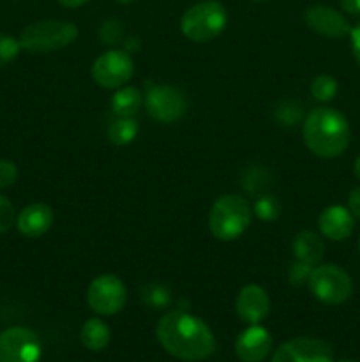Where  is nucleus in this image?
Listing matches in <instances>:
<instances>
[{
    "label": "nucleus",
    "instance_id": "10",
    "mask_svg": "<svg viewBox=\"0 0 360 362\" xmlns=\"http://www.w3.org/2000/svg\"><path fill=\"white\" fill-rule=\"evenodd\" d=\"M41 339L27 327H9L0 332V362H39Z\"/></svg>",
    "mask_w": 360,
    "mask_h": 362
},
{
    "label": "nucleus",
    "instance_id": "36",
    "mask_svg": "<svg viewBox=\"0 0 360 362\" xmlns=\"http://www.w3.org/2000/svg\"><path fill=\"white\" fill-rule=\"evenodd\" d=\"M359 250H360V240H359Z\"/></svg>",
    "mask_w": 360,
    "mask_h": 362
},
{
    "label": "nucleus",
    "instance_id": "11",
    "mask_svg": "<svg viewBox=\"0 0 360 362\" xmlns=\"http://www.w3.org/2000/svg\"><path fill=\"white\" fill-rule=\"evenodd\" d=\"M270 362H335L334 350L318 338H293L282 343Z\"/></svg>",
    "mask_w": 360,
    "mask_h": 362
},
{
    "label": "nucleus",
    "instance_id": "30",
    "mask_svg": "<svg viewBox=\"0 0 360 362\" xmlns=\"http://www.w3.org/2000/svg\"><path fill=\"white\" fill-rule=\"evenodd\" d=\"M341 2L342 11L353 16H360V0H339Z\"/></svg>",
    "mask_w": 360,
    "mask_h": 362
},
{
    "label": "nucleus",
    "instance_id": "33",
    "mask_svg": "<svg viewBox=\"0 0 360 362\" xmlns=\"http://www.w3.org/2000/svg\"><path fill=\"white\" fill-rule=\"evenodd\" d=\"M116 2H120V4H133L134 0H116Z\"/></svg>",
    "mask_w": 360,
    "mask_h": 362
},
{
    "label": "nucleus",
    "instance_id": "5",
    "mask_svg": "<svg viewBox=\"0 0 360 362\" xmlns=\"http://www.w3.org/2000/svg\"><path fill=\"white\" fill-rule=\"evenodd\" d=\"M228 23V13L224 6L215 0H203L184 13L180 20V30L189 41L208 42L224 32Z\"/></svg>",
    "mask_w": 360,
    "mask_h": 362
},
{
    "label": "nucleus",
    "instance_id": "9",
    "mask_svg": "<svg viewBox=\"0 0 360 362\" xmlns=\"http://www.w3.org/2000/svg\"><path fill=\"white\" fill-rule=\"evenodd\" d=\"M92 80L102 88H120L133 78L134 62L122 49H108L92 64Z\"/></svg>",
    "mask_w": 360,
    "mask_h": 362
},
{
    "label": "nucleus",
    "instance_id": "23",
    "mask_svg": "<svg viewBox=\"0 0 360 362\" xmlns=\"http://www.w3.org/2000/svg\"><path fill=\"white\" fill-rule=\"evenodd\" d=\"M20 49L21 48L18 39H14L13 35L0 34V67L13 62L18 57V53H20Z\"/></svg>",
    "mask_w": 360,
    "mask_h": 362
},
{
    "label": "nucleus",
    "instance_id": "28",
    "mask_svg": "<svg viewBox=\"0 0 360 362\" xmlns=\"http://www.w3.org/2000/svg\"><path fill=\"white\" fill-rule=\"evenodd\" d=\"M348 209L353 214V218L360 221V186L355 187V189L348 194Z\"/></svg>",
    "mask_w": 360,
    "mask_h": 362
},
{
    "label": "nucleus",
    "instance_id": "13",
    "mask_svg": "<svg viewBox=\"0 0 360 362\" xmlns=\"http://www.w3.org/2000/svg\"><path fill=\"white\" fill-rule=\"evenodd\" d=\"M235 311L240 320L247 325L263 322L270 313V297L260 285H247L239 292L235 300Z\"/></svg>",
    "mask_w": 360,
    "mask_h": 362
},
{
    "label": "nucleus",
    "instance_id": "6",
    "mask_svg": "<svg viewBox=\"0 0 360 362\" xmlns=\"http://www.w3.org/2000/svg\"><path fill=\"white\" fill-rule=\"evenodd\" d=\"M309 292L316 300L327 306H339L353 296V279L344 269L334 264L316 265L307 279Z\"/></svg>",
    "mask_w": 360,
    "mask_h": 362
},
{
    "label": "nucleus",
    "instance_id": "14",
    "mask_svg": "<svg viewBox=\"0 0 360 362\" xmlns=\"http://www.w3.org/2000/svg\"><path fill=\"white\" fill-rule=\"evenodd\" d=\"M270 332L260 324L249 325L235 341V354L242 362H261L272 350Z\"/></svg>",
    "mask_w": 360,
    "mask_h": 362
},
{
    "label": "nucleus",
    "instance_id": "22",
    "mask_svg": "<svg viewBox=\"0 0 360 362\" xmlns=\"http://www.w3.org/2000/svg\"><path fill=\"white\" fill-rule=\"evenodd\" d=\"M253 212L258 216V219L265 223L275 221L281 214V204L275 197L272 194H260L258 200L254 202L253 205Z\"/></svg>",
    "mask_w": 360,
    "mask_h": 362
},
{
    "label": "nucleus",
    "instance_id": "32",
    "mask_svg": "<svg viewBox=\"0 0 360 362\" xmlns=\"http://www.w3.org/2000/svg\"><path fill=\"white\" fill-rule=\"evenodd\" d=\"M353 172H355L356 179H360V156L355 159V165H353Z\"/></svg>",
    "mask_w": 360,
    "mask_h": 362
},
{
    "label": "nucleus",
    "instance_id": "26",
    "mask_svg": "<svg viewBox=\"0 0 360 362\" xmlns=\"http://www.w3.org/2000/svg\"><path fill=\"white\" fill-rule=\"evenodd\" d=\"M311 271H313V267H311V265L296 260L295 264L289 265V269H288L289 283H293V285H302V283H307Z\"/></svg>",
    "mask_w": 360,
    "mask_h": 362
},
{
    "label": "nucleus",
    "instance_id": "16",
    "mask_svg": "<svg viewBox=\"0 0 360 362\" xmlns=\"http://www.w3.org/2000/svg\"><path fill=\"white\" fill-rule=\"evenodd\" d=\"M53 211L46 204H30L18 214L16 226L20 233L27 239L42 237L53 225Z\"/></svg>",
    "mask_w": 360,
    "mask_h": 362
},
{
    "label": "nucleus",
    "instance_id": "24",
    "mask_svg": "<svg viewBox=\"0 0 360 362\" xmlns=\"http://www.w3.org/2000/svg\"><path fill=\"white\" fill-rule=\"evenodd\" d=\"M16 223V212L9 198L0 194V233H6Z\"/></svg>",
    "mask_w": 360,
    "mask_h": 362
},
{
    "label": "nucleus",
    "instance_id": "3",
    "mask_svg": "<svg viewBox=\"0 0 360 362\" xmlns=\"http://www.w3.org/2000/svg\"><path fill=\"white\" fill-rule=\"evenodd\" d=\"M253 209L240 194H224L217 198L208 212V230L222 243L235 240L249 228Z\"/></svg>",
    "mask_w": 360,
    "mask_h": 362
},
{
    "label": "nucleus",
    "instance_id": "12",
    "mask_svg": "<svg viewBox=\"0 0 360 362\" xmlns=\"http://www.w3.org/2000/svg\"><path fill=\"white\" fill-rule=\"evenodd\" d=\"M304 21L311 30L330 39H341L352 30L348 20L339 11H335L334 7L320 6V4L309 6L304 11Z\"/></svg>",
    "mask_w": 360,
    "mask_h": 362
},
{
    "label": "nucleus",
    "instance_id": "20",
    "mask_svg": "<svg viewBox=\"0 0 360 362\" xmlns=\"http://www.w3.org/2000/svg\"><path fill=\"white\" fill-rule=\"evenodd\" d=\"M138 122L133 117H116L108 126V140L113 145H129L138 134Z\"/></svg>",
    "mask_w": 360,
    "mask_h": 362
},
{
    "label": "nucleus",
    "instance_id": "1",
    "mask_svg": "<svg viewBox=\"0 0 360 362\" xmlns=\"http://www.w3.org/2000/svg\"><path fill=\"white\" fill-rule=\"evenodd\" d=\"M162 349L175 359L200 362L215 352V338L201 318L176 310L162 315L155 327Z\"/></svg>",
    "mask_w": 360,
    "mask_h": 362
},
{
    "label": "nucleus",
    "instance_id": "15",
    "mask_svg": "<svg viewBox=\"0 0 360 362\" xmlns=\"http://www.w3.org/2000/svg\"><path fill=\"white\" fill-rule=\"evenodd\" d=\"M318 228L321 235L330 240H344L352 235L355 228V218L348 207L342 205H328L318 218Z\"/></svg>",
    "mask_w": 360,
    "mask_h": 362
},
{
    "label": "nucleus",
    "instance_id": "2",
    "mask_svg": "<svg viewBox=\"0 0 360 362\" xmlns=\"http://www.w3.org/2000/svg\"><path fill=\"white\" fill-rule=\"evenodd\" d=\"M306 147L318 158L332 159L348 148L349 124L346 117L335 108H314L307 113L302 126Z\"/></svg>",
    "mask_w": 360,
    "mask_h": 362
},
{
    "label": "nucleus",
    "instance_id": "27",
    "mask_svg": "<svg viewBox=\"0 0 360 362\" xmlns=\"http://www.w3.org/2000/svg\"><path fill=\"white\" fill-rule=\"evenodd\" d=\"M300 115H302V112H300L299 108H295L293 105L281 106V110L277 112V119L282 120L286 126H292L293 122H296V120L300 119Z\"/></svg>",
    "mask_w": 360,
    "mask_h": 362
},
{
    "label": "nucleus",
    "instance_id": "35",
    "mask_svg": "<svg viewBox=\"0 0 360 362\" xmlns=\"http://www.w3.org/2000/svg\"><path fill=\"white\" fill-rule=\"evenodd\" d=\"M339 362H353V361H339Z\"/></svg>",
    "mask_w": 360,
    "mask_h": 362
},
{
    "label": "nucleus",
    "instance_id": "19",
    "mask_svg": "<svg viewBox=\"0 0 360 362\" xmlns=\"http://www.w3.org/2000/svg\"><path fill=\"white\" fill-rule=\"evenodd\" d=\"M141 103H143L141 90H138L136 87H120L113 94L109 105L116 117H134L140 110Z\"/></svg>",
    "mask_w": 360,
    "mask_h": 362
},
{
    "label": "nucleus",
    "instance_id": "21",
    "mask_svg": "<svg viewBox=\"0 0 360 362\" xmlns=\"http://www.w3.org/2000/svg\"><path fill=\"white\" fill-rule=\"evenodd\" d=\"M337 80L330 74H320L311 81V94L316 101L328 103L337 94Z\"/></svg>",
    "mask_w": 360,
    "mask_h": 362
},
{
    "label": "nucleus",
    "instance_id": "18",
    "mask_svg": "<svg viewBox=\"0 0 360 362\" xmlns=\"http://www.w3.org/2000/svg\"><path fill=\"white\" fill-rule=\"evenodd\" d=\"M81 345L92 352H101L112 341V331L108 325L99 318H88L80 331Z\"/></svg>",
    "mask_w": 360,
    "mask_h": 362
},
{
    "label": "nucleus",
    "instance_id": "8",
    "mask_svg": "<svg viewBox=\"0 0 360 362\" xmlns=\"http://www.w3.org/2000/svg\"><path fill=\"white\" fill-rule=\"evenodd\" d=\"M127 300V288L122 279L115 274L97 276L88 285L87 303L94 313L109 317L116 315Z\"/></svg>",
    "mask_w": 360,
    "mask_h": 362
},
{
    "label": "nucleus",
    "instance_id": "4",
    "mask_svg": "<svg viewBox=\"0 0 360 362\" xmlns=\"http://www.w3.org/2000/svg\"><path fill=\"white\" fill-rule=\"evenodd\" d=\"M78 37V27L64 20L34 21L21 30L20 48L28 53H49L73 45Z\"/></svg>",
    "mask_w": 360,
    "mask_h": 362
},
{
    "label": "nucleus",
    "instance_id": "17",
    "mask_svg": "<svg viewBox=\"0 0 360 362\" xmlns=\"http://www.w3.org/2000/svg\"><path fill=\"white\" fill-rule=\"evenodd\" d=\"M293 255L299 262L316 267L325 255V244L320 235L304 230L293 239Z\"/></svg>",
    "mask_w": 360,
    "mask_h": 362
},
{
    "label": "nucleus",
    "instance_id": "31",
    "mask_svg": "<svg viewBox=\"0 0 360 362\" xmlns=\"http://www.w3.org/2000/svg\"><path fill=\"white\" fill-rule=\"evenodd\" d=\"M64 7H69V9H74V7H80L83 4H87L88 0H59Z\"/></svg>",
    "mask_w": 360,
    "mask_h": 362
},
{
    "label": "nucleus",
    "instance_id": "7",
    "mask_svg": "<svg viewBox=\"0 0 360 362\" xmlns=\"http://www.w3.org/2000/svg\"><path fill=\"white\" fill-rule=\"evenodd\" d=\"M143 103L148 115L162 124L179 122L189 106L186 94L173 85H148Z\"/></svg>",
    "mask_w": 360,
    "mask_h": 362
},
{
    "label": "nucleus",
    "instance_id": "34",
    "mask_svg": "<svg viewBox=\"0 0 360 362\" xmlns=\"http://www.w3.org/2000/svg\"><path fill=\"white\" fill-rule=\"evenodd\" d=\"M254 2H267V0H254Z\"/></svg>",
    "mask_w": 360,
    "mask_h": 362
},
{
    "label": "nucleus",
    "instance_id": "25",
    "mask_svg": "<svg viewBox=\"0 0 360 362\" xmlns=\"http://www.w3.org/2000/svg\"><path fill=\"white\" fill-rule=\"evenodd\" d=\"M18 180V168L13 161L0 159V189L11 187Z\"/></svg>",
    "mask_w": 360,
    "mask_h": 362
},
{
    "label": "nucleus",
    "instance_id": "29",
    "mask_svg": "<svg viewBox=\"0 0 360 362\" xmlns=\"http://www.w3.org/2000/svg\"><path fill=\"white\" fill-rule=\"evenodd\" d=\"M349 39H352L353 57H355L356 62L360 64V23L352 27V30H349Z\"/></svg>",
    "mask_w": 360,
    "mask_h": 362
}]
</instances>
